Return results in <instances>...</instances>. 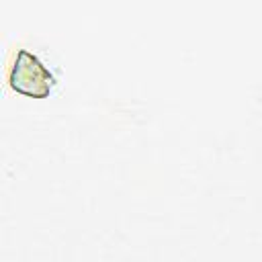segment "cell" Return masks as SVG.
I'll return each instance as SVG.
<instances>
[{
    "mask_svg": "<svg viewBox=\"0 0 262 262\" xmlns=\"http://www.w3.org/2000/svg\"><path fill=\"white\" fill-rule=\"evenodd\" d=\"M10 86L23 96H45L55 84L51 68L31 49H18L10 63Z\"/></svg>",
    "mask_w": 262,
    "mask_h": 262,
    "instance_id": "6da1fadb",
    "label": "cell"
}]
</instances>
